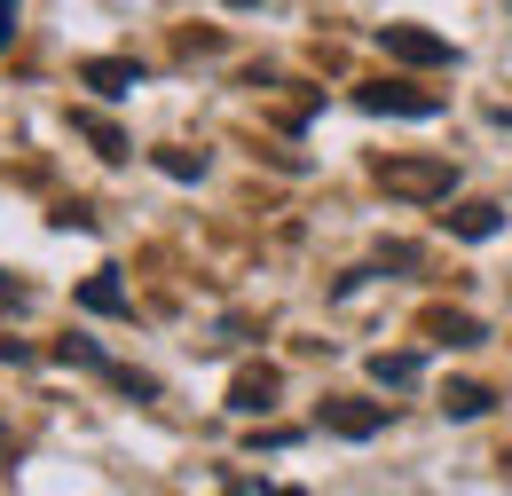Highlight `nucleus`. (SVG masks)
<instances>
[{
    "label": "nucleus",
    "instance_id": "6e6552de",
    "mask_svg": "<svg viewBox=\"0 0 512 496\" xmlns=\"http://www.w3.org/2000/svg\"><path fill=\"white\" fill-rule=\"evenodd\" d=\"M71 126H79V134H87V142H95L103 158H127V134H119L111 119H95V111H71Z\"/></svg>",
    "mask_w": 512,
    "mask_h": 496
},
{
    "label": "nucleus",
    "instance_id": "f257e3e1",
    "mask_svg": "<svg viewBox=\"0 0 512 496\" xmlns=\"http://www.w3.org/2000/svg\"><path fill=\"white\" fill-rule=\"evenodd\" d=\"M379 189L386 197H410V205H434L457 189V166L449 158H379Z\"/></svg>",
    "mask_w": 512,
    "mask_h": 496
},
{
    "label": "nucleus",
    "instance_id": "9b49d317",
    "mask_svg": "<svg viewBox=\"0 0 512 496\" xmlns=\"http://www.w3.org/2000/svg\"><path fill=\"white\" fill-rule=\"evenodd\" d=\"M79 300H87L95 315H119V308H127V292H119V276H111V268H103V276H87V292H79Z\"/></svg>",
    "mask_w": 512,
    "mask_h": 496
},
{
    "label": "nucleus",
    "instance_id": "20e7f679",
    "mask_svg": "<svg viewBox=\"0 0 512 496\" xmlns=\"http://www.w3.org/2000/svg\"><path fill=\"white\" fill-rule=\"evenodd\" d=\"M323 426L347 434V441H371L386 426V410H379V402H347V394H339V402H323Z\"/></svg>",
    "mask_w": 512,
    "mask_h": 496
},
{
    "label": "nucleus",
    "instance_id": "7ed1b4c3",
    "mask_svg": "<svg viewBox=\"0 0 512 496\" xmlns=\"http://www.w3.org/2000/svg\"><path fill=\"white\" fill-rule=\"evenodd\" d=\"M379 48H386L394 63H457V48H449L442 32H426V24H386Z\"/></svg>",
    "mask_w": 512,
    "mask_h": 496
},
{
    "label": "nucleus",
    "instance_id": "0eeeda50",
    "mask_svg": "<svg viewBox=\"0 0 512 496\" xmlns=\"http://www.w3.org/2000/svg\"><path fill=\"white\" fill-rule=\"evenodd\" d=\"M268 402H276V371H245L237 386H229V410H245V418L268 410Z\"/></svg>",
    "mask_w": 512,
    "mask_h": 496
},
{
    "label": "nucleus",
    "instance_id": "2eb2a0df",
    "mask_svg": "<svg viewBox=\"0 0 512 496\" xmlns=\"http://www.w3.org/2000/svg\"><path fill=\"white\" fill-rule=\"evenodd\" d=\"M497 119H505V126H512V103H497Z\"/></svg>",
    "mask_w": 512,
    "mask_h": 496
},
{
    "label": "nucleus",
    "instance_id": "39448f33",
    "mask_svg": "<svg viewBox=\"0 0 512 496\" xmlns=\"http://www.w3.org/2000/svg\"><path fill=\"white\" fill-rule=\"evenodd\" d=\"M79 79H87L95 95H111V103H119V95H134V87H142V71H134V63H119V56H95V63H87V71H79Z\"/></svg>",
    "mask_w": 512,
    "mask_h": 496
},
{
    "label": "nucleus",
    "instance_id": "f03ea898",
    "mask_svg": "<svg viewBox=\"0 0 512 496\" xmlns=\"http://www.w3.org/2000/svg\"><path fill=\"white\" fill-rule=\"evenodd\" d=\"M355 103L379 111V119H434V111H442L434 87H402V79H371V87H355Z\"/></svg>",
    "mask_w": 512,
    "mask_h": 496
},
{
    "label": "nucleus",
    "instance_id": "9d476101",
    "mask_svg": "<svg viewBox=\"0 0 512 496\" xmlns=\"http://www.w3.org/2000/svg\"><path fill=\"white\" fill-rule=\"evenodd\" d=\"M442 410H449V418H481V410H489V386H473V378H457V386L442 394Z\"/></svg>",
    "mask_w": 512,
    "mask_h": 496
},
{
    "label": "nucleus",
    "instance_id": "4468645a",
    "mask_svg": "<svg viewBox=\"0 0 512 496\" xmlns=\"http://www.w3.org/2000/svg\"><path fill=\"white\" fill-rule=\"evenodd\" d=\"M16 40V0H0V48Z\"/></svg>",
    "mask_w": 512,
    "mask_h": 496
},
{
    "label": "nucleus",
    "instance_id": "ddd939ff",
    "mask_svg": "<svg viewBox=\"0 0 512 496\" xmlns=\"http://www.w3.org/2000/svg\"><path fill=\"white\" fill-rule=\"evenodd\" d=\"M158 166H166V174H182V182H190V174H205V158H190V150H166Z\"/></svg>",
    "mask_w": 512,
    "mask_h": 496
},
{
    "label": "nucleus",
    "instance_id": "f8f14e48",
    "mask_svg": "<svg viewBox=\"0 0 512 496\" xmlns=\"http://www.w3.org/2000/svg\"><path fill=\"white\" fill-rule=\"evenodd\" d=\"M371 378H379V386H410V378H418V355H379Z\"/></svg>",
    "mask_w": 512,
    "mask_h": 496
},
{
    "label": "nucleus",
    "instance_id": "dca6fc26",
    "mask_svg": "<svg viewBox=\"0 0 512 496\" xmlns=\"http://www.w3.org/2000/svg\"><path fill=\"white\" fill-rule=\"evenodd\" d=\"M505 481H512V449H505Z\"/></svg>",
    "mask_w": 512,
    "mask_h": 496
},
{
    "label": "nucleus",
    "instance_id": "f3484780",
    "mask_svg": "<svg viewBox=\"0 0 512 496\" xmlns=\"http://www.w3.org/2000/svg\"><path fill=\"white\" fill-rule=\"evenodd\" d=\"M0 292H16V284H0ZM16 300H24V292H16Z\"/></svg>",
    "mask_w": 512,
    "mask_h": 496
},
{
    "label": "nucleus",
    "instance_id": "1a4fd4ad",
    "mask_svg": "<svg viewBox=\"0 0 512 496\" xmlns=\"http://www.w3.org/2000/svg\"><path fill=\"white\" fill-rule=\"evenodd\" d=\"M426 331H434L442 347H481V323H473V315H426Z\"/></svg>",
    "mask_w": 512,
    "mask_h": 496
},
{
    "label": "nucleus",
    "instance_id": "423d86ee",
    "mask_svg": "<svg viewBox=\"0 0 512 496\" xmlns=\"http://www.w3.org/2000/svg\"><path fill=\"white\" fill-rule=\"evenodd\" d=\"M449 229H457L465 245H489V237L505 229V213H497V205H457V213H449Z\"/></svg>",
    "mask_w": 512,
    "mask_h": 496
}]
</instances>
